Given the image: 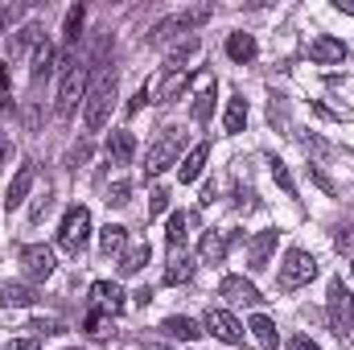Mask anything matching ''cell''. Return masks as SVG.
Segmentation results:
<instances>
[{
  "mask_svg": "<svg viewBox=\"0 0 354 350\" xmlns=\"http://www.w3.org/2000/svg\"><path fill=\"white\" fill-rule=\"evenodd\" d=\"M111 99H115V71H103L87 91V107H83V128L87 132H103L107 116H111Z\"/></svg>",
  "mask_w": 354,
  "mask_h": 350,
  "instance_id": "6da1fadb",
  "label": "cell"
},
{
  "mask_svg": "<svg viewBox=\"0 0 354 350\" xmlns=\"http://www.w3.org/2000/svg\"><path fill=\"white\" fill-rule=\"evenodd\" d=\"M185 149V132L181 128H161V136L153 140V149L145 153V177H161L169 165H177Z\"/></svg>",
  "mask_w": 354,
  "mask_h": 350,
  "instance_id": "7a4b0ae2",
  "label": "cell"
},
{
  "mask_svg": "<svg viewBox=\"0 0 354 350\" xmlns=\"http://www.w3.org/2000/svg\"><path fill=\"white\" fill-rule=\"evenodd\" d=\"M326 313H330V326L338 338H351L354 330V293L342 284V280H330L326 288Z\"/></svg>",
  "mask_w": 354,
  "mask_h": 350,
  "instance_id": "3957f363",
  "label": "cell"
},
{
  "mask_svg": "<svg viewBox=\"0 0 354 350\" xmlns=\"http://www.w3.org/2000/svg\"><path fill=\"white\" fill-rule=\"evenodd\" d=\"M313 276H317V260H313L305 248H288V252H284V264H280L276 284H280V293H292V288L309 284Z\"/></svg>",
  "mask_w": 354,
  "mask_h": 350,
  "instance_id": "277c9868",
  "label": "cell"
},
{
  "mask_svg": "<svg viewBox=\"0 0 354 350\" xmlns=\"http://www.w3.org/2000/svg\"><path fill=\"white\" fill-rule=\"evenodd\" d=\"M87 239H91V210H87V206H71V210H66V219H62L58 243H62V252L79 256V252L87 248Z\"/></svg>",
  "mask_w": 354,
  "mask_h": 350,
  "instance_id": "5b68a950",
  "label": "cell"
},
{
  "mask_svg": "<svg viewBox=\"0 0 354 350\" xmlns=\"http://www.w3.org/2000/svg\"><path fill=\"white\" fill-rule=\"evenodd\" d=\"M202 326H206L218 342H227V347H243V338H248V330L239 326V317H235V313H227V309H206Z\"/></svg>",
  "mask_w": 354,
  "mask_h": 350,
  "instance_id": "8992f818",
  "label": "cell"
},
{
  "mask_svg": "<svg viewBox=\"0 0 354 350\" xmlns=\"http://www.w3.org/2000/svg\"><path fill=\"white\" fill-rule=\"evenodd\" d=\"M87 66L83 62H75L66 75H62V91H58V111L62 116H71L75 107H79V99H87Z\"/></svg>",
  "mask_w": 354,
  "mask_h": 350,
  "instance_id": "52a82bcc",
  "label": "cell"
},
{
  "mask_svg": "<svg viewBox=\"0 0 354 350\" xmlns=\"http://www.w3.org/2000/svg\"><path fill=\"white\" fill-rule=\"evenodd\" d=\"M210 4H194V8H185V12H174V17H165L157 29H153V42H161V37H169V33H181V29H198V25H206L210 21Z\"/></svg>",
  "mask_w": 354,
  "mask_h": 350,
  "instance_id": "ba28073f",
  "label": "cell"
},
{
  "mask_svg": "<svg viewBox=\"0 0 354 350\" xmlns=\"http://www.w3.org/2000/svg\"><path fill=\"white\" fill-rule=\"evenodd\" d=\"M346 42H338V37H330V33H317L313 42H309V58L317 62V66H342L346 62Z\"/></svg>",
  "mask_w": 354,
  "mask_h": 350,
  "instance_id": "9c48e42d",
  "label": "cell"
},
{
  "mask_svg": "<svg viewBox=\"0 0 354 350\" xmlns=\"http://www.w3.org/2000/svg\"><path fill=\"white\" fill-rule=\"evenodd\" d=\"M21 264H25V276L29 280H46V276H54V252L46 248V243H29V248H21Z\"/></svg>",
  "mask_w": 354,
  "mask_h": 350,
  "instance_id": "30bf717a",
  "label": "cell"
},
{
  "mask_svg": "<svg viewBox=\"0 0 354 350\" xmlns=\"http://www.w3.org/2000/svg\"><path fill=\"white\" fill-rule=\"evenodd\" d=\"M91 305H95L99 313L120 317V313H124V288L111 284V280H95V284H91Z\"/></svg>",
  "mask_w": 354,
  "mask_h": 350,
  "instance_id": "8fae6325",
  "label": "cell"
},
{
  "mask_svg": "<svg viewBox=\"0 0 354 350\" xmlns=\"http://www.w3.org/2000/svg\"><path fill=\"white\" fill-rule=\"evenodd\" d=\"M33 181H37V165L33 161H25L17 174H12V181H8V190H4V206L8 210H17L25 198H29V190H33Z\"/></svg>",
  "mask_w": 354,
  "mask_h": 350,
  "instance_id": "7c38bea8",
  "label": "cell"
},
{
  "mask_svg": "<svg viewBox=\"0 0 354 350\" xmlns=\"http://www.w3.org/2000/svg\"><path fill=\"white\" fill-rule=\"evenodd\" d=\"M103 153H107L111 165H132V157H136V136H132L128 128H115V132L107 136Z\"/></svg>",
  "mask_w": 354,
  "mask_h": 350,
  "instance_id": "4fadbf2b",
  "label": "cell"
},
{
  "mask_svg": "<svg viewBox=\"0 0 354 350\" xmlns=\"http://www.w3.org/2000/svg\"><path fill=\"white\" fill-rule=\"evenodd\" d=\"M218 293H223L227 301H235V305H260V301H264V297H260V288H256L248 276H223Z\"/></svg>",
  "mask_w": 354,
  "mask_h": 350,
  "instance_id": "5bb4252c",
  "label": "cell"
},
{
  "mask_svg": "<svg viewBox=\"0 0 354 350\" xmlns=\"http://www.w3.org/2000/svg\"><path fill=\"white\" fill-rule=\"evenodd\" d=\"M276 243H280V231L272 227V231H260L252 243H248V268L252 272H264L268 260H272V252H276Z\"/></svg>",
  "mask_w": 354,
  "mask_h": 350,
  "instance_id": "9a60e30c",
  "label": "cell"
},
{
  "mask_svg": "<svg viewBox=\"0 0 354 350\" xmlns=\"http://www.w3.org/2000/svg\"><path fill=\"white\" fill-rule=\"evenodd\" d=\"M256 54H260V46H256V37H252V33L235 29V33L227 37V58H231V62L248 66V62H256Z\"/></svg>",
  "mask_w": 354,
  "mask_h": 350,
  "instance_id": "2e32d148",
  "label": "cell"
},
{
  "mask_svg": "<svg viewBox=\"0 0 354 350\" xmlns=\"http://www.w3.org/2000/svg\"><path fill=\"white\" fill-rule=\"evenodd\" d=\"M231 239H235V235H227V231H206V235H202V243H198V256H202V260H210V264H223V260H227Z\"/></svg>",
  "mask_w": 354,
  "mask_h": 350,
  "instance_id": "e0dca14e",
  "label": "cell"
},
{
  "mask_svg": "<svg viewBox=\"0 0 354 350\" xmlns=\"http://www.w3.org/2000/svg\"><path fill=\"white\" fill-rule=\"evenodd\" d=\"M206 161H210V145H194V149L181 157L177 181H198V177H202V169H206Z\"/></svg>",
  "mask_w": 354,
  "mask_h": 350,
  "instance_id": "ac0fdd59",
  "label": "cell"
},
{
  "mask_svg": "<svg viewBox=\"0 0 354 350\" xmlns=\"http://www.w3.org/2000/svg\"><path fill=\"white\" fill-rule=\"evenodd\" d=\"M124 248H128V227L107 223V227L99 231V252H103V256H124Z\"/></svg>",
  "mask_w": 354,
  "mask_h": 350,
  "instance_id": "d6986e66",
  "label": "cell"
},
{
  "mask_svg": "<svg viewBox=\"0 0 354 350\" xmlns=\"http://www.w3.org/2000/svg\"><path fill=\"white\" fill-rule=\"evenodd\" d=\"M161 334H165V338H177V342H198V338H202V330H198L189 317H177V313L161 322Z\"/></svg>",
  "mask_w": 354,
  "mask_h": 350,
  "instance_id": "ffe728a7",
  "label": "cell"
},
{
  "mask_svg": "<svg viewBox=\"0 0 354 350\" xmlns=\"http://www.w3.org/2000/svg\"><path fill=\"white\" fill-rule=\"evenodd\" d=\"M153 256V248L149 243H132V248H124V256H120V276H136L145 264Z\"/></svg>",
  "mask_w": 354,
  "mask_h": 350,
  "instance_id": "44dd1931",
  "label": "cell"
},
{
  "mask_svg": "<svg viewBox=\"0 0 354 350\" xmlns=\"http://www.w3.org/2000/svg\"><path fill=\"white\" fill-rule=\"evenodd\" d=\"M248 330H252V338H256L260 347H268V350H276V347H280V334H276V322H272V317H264V313H256V317L248 322Z\"/></svg>",
  "mask_w": 354,
  "mask_h": 350,
  "instance_id": "7402d4cb",
  "label": "cell"
},
{
  "mask_svg": "<svg viewBox=\"0 0 354 350\" xmlns=\"http://www.w3.org/2000/svg\"><path fill=\"white\" fill-rule=\"evenodd\" d=\"M223 128H227L231 136L248 128V99H243V95H231V103H227V120H223Z\"/></svg>",
  "mask_w": 354,
  "mask_h": 350,
  "instance_id": "603a6c76",
  "label": "cell"
},
{
  "mask_svg": "<svg viewBox=\"0 0 354 350\" xmlns=\"http://www.w3.org/2000/svg\"><path fill=\"white\" fill-rule=\"evenodd\" d=\"M37 301V293L29 284H0V305H17V309H29Z\"/></svg>",
  "mask_w": 354,
  "mask_h": 350,
  "instance_id": "cb8c5ba5",
  "label": "cell"
},
{
  "mask_svg": "<svg viewBox=\"0 0 354 350\" xmlns=\"http://www.w3.org/2000/svg\"><path fill=\"white\" fill-rule=\"evenodd\" d=\"M189 276H194V260H189L185 252H174V260L165 268V284H185Z\"/></svg>",
  "mask_w": 354,
  "mask_h": 350,
  "instance_id": "d4e9b609",
  "label": "cell"
},
{
  "mask_svg": "<svg viewBox=\"0 0 354 350\" xmlns=\"http://www.w3.org/2000/svg\"><path fill=\"white\" fill-rule=\"evenodd\" d=\"M185 223H189V219H185L181 210L169 214V227H165V243H169V252H181V248H185Z\"/></svg>",
  "mask_w": 354,
  "mask_h": 350,
  "instance_id": "484cf974",
  "label": "cell"
},
{
  "mask_svg": "<svg viewBox=\"0 0 354 350\" xmlns=\"http://www.w3.org/2000/svg\"><path fill=\"white\" fill-rule=\"evenodd\" d=\"M185 83H189V79H185V71H169V75H165V83H161V91H157V103H174L177 95L185 91Z\"/></svg>",
  "mask_w": 354,
  "mask_h": 350,
  "instance_id": "4316f807",
  "label": "cell"
},
{
  "mask_svg": "<svg viewBox=\"0 0 354 350\" xmlns=\"http://www.w3.org/2000/svg\"><path fill=\"white\" fill-rule=\"evenodd\" d=\"M83 17H87V12H83V4H75V8L66 12V25H62V42H66V50L79 42V33H83Z\"/></svg>",
  "mask_w": 354,
  "mask_h": 350,
  "instance_id": "83f0119b",
  "label": "cell"
},
{
  "mask_svg": "<svg viewBox=\"0 0 354 350\" xmlns=\"http://www.w3.org/2000/svg\"><path fill=\"white\" fill-rule=\"evenodd\" d=\"M210 116H214V83H210V87H202V91H198V99H194V120H198V124H206Z\"/></svg>",
  "mask_w": 354,
  "mask_h": 350,
  "instance_id": "f1b7e54d",
  "label": "cell"
},
{
  "mask_svg": "<svg viewBox=\"0 0 354 350\" xmlns=\"http://www.w3.org/2000/svg\"><path fill=\"white\" fill-rule=\"evenodd\" d=\"M50 62H54V50H50V42H41V46H37V54H33V79H46Z\"/></svg>",
  "mask_w": 354,
  "mask_h": 350,
  "instance_id": "f546056e",
  "label": "cell"
},
{
  "mask_svg": "<svg viewBox=\"0 0 354 350\" xmlns=\"http://www.w3.org/2000/svg\"><path fill=\"white\" fill-rule=\"evenodd\" d=\"M272 181H276V185H280V190H284L288 198L297 194V185H292V174L284 169V161H272Z\"/></svg>",
  "mask_w": 354,
  "mask_h": 350,
  "instance_id": "4dcf8cb0",
  "label": "cell"
},
{
  "mask_svg": "<svg viewBox=\"0 0 354 350\" xmlns=\"http://www.w3.org/2000/svg\"><path fill=\"white\" fill-rule=\"evenodd\" d=\"M128 202H132V185L128 181H115L107 190V206H128Z\"/></svg>",
  "mask_w": 354,
  "mask_h": 350,
  "instance_id": "1f68e13d",
  "label": "cell"
},
{
  "mask_svg": "<svg viewBox=\"0 0 354 350\" xmlns=\"http://www.w3.org/2000/svg\"><path fill=\"white\" fill-rule=\"evenodd\" d=\"M301 145H305V153H313V157H330L334 149H330V140H322V136H301Z\"/></svg>",
  "mask_w": 354,
  "mask_h": 350,
  "instance_id": "d6a6232c",
  "label": "cell"
},
{
  "mask_svg": "<svg viewBox=\"0 0 354 350\" xmlns=\"http://www.w3.org/2000/svg\"><path fill=\"white\" fill-rule=\"evenodd\" d=\"M169 198H174V194H169L165 185H157L153 198H149V214H165V210H169Z\"/></svg>",
  "mask_w": 354,
  "mask_h": 350,
  "instance_id": "836d02e7",
  "label": "cell"
},
{
  "mask_svg": "<svg viewBox=\"0 0 354 350\" xmlns=\"http://www.w3.org/2000/svg\"><path fill=\"white\" fill-rule=\"evenodd\" d=\"M29 330H33V334H62V322H58V317H37Z\"/></svg>",
  "mask_w": 354,
  "mask_h": 350,
  "instance_id": "e575fe53",
  "label": "cell"
},
{
  "mask_svg": "<svg viewBox=\"0 0 354 350\" xmlns=\"http://www.w3.org/2000/svg\"><path fill=\"white\" fill-rule=\"evenodd\" d=\"M149 99H153V91H149V87H140L136 95H132V99H128V116H136V111H140V107H145Z\"/></svg>",
  "mask_w": 354,
  "mask_h": 350,
  "instance_id": "d590c367",
  "label": "cell"
},
{
  "mask_svg": "<svg viewBox=\"0 0 354 350\" xmlns=\"http://www.w3.org/2000/svg\"><path fill=\"white\" fill-rule=\"evenodd\" d=\"M354 243V223H346V227H338V235H334V248L342 252V248H351Z\"/></svg>",
  "mask_w": 354,
  "mask_h": 350,
  "instance_id": "8d00e7d4",
  "label": "cell"
},
{
  "mask_svg": "<svg viewBox=\"0 0 354 350\" xmlns=\"http://www.w3.org/2000/svg\"><path fill=\"white\" fill-rule=\"evenodd\" d=\"M50 202H54V194H50V190H46V194H41V198H37V202H33V210H29V219H33V223H37V219H41V214H46V210H50Z\"/></svg>",
  "mask_w": 354,
  "mask_h": 350,
  "instance_id": "74e56055",
  "label": "cell"
},
{
  "mask_svg": "<svg viewBox=\"0 0 354 350\" xmlns=\"http://www.w3.org/2000/svg\"><path fill=\"white\" fill-rule=\"evenodd\" d=\"M288 350H322V347H317V342H313L309 334H297V338L288 342Z\"/></svg>",
  "mask_w": 354,
  "mask_h": 350,
  "instance_id": "f35d334b",
  "label": "cell"
},
{
  "mask_svg": "<svg viewBox=\"0 0 354 350\" xmlns=\"http://www.w3.org/2000/svg\"><path fill=\"white\" fill-rule=\"evenodd\" d=\"M83 326H87V334H99V326H103V313H99V309H91Z\"/></svg>",
  "mask_w": 354,
  "mask_h": 350,
  "instance_id": "ab89813d",
  "label": "cell"
},
{
  "mask_svg": "<svg viewBox=\"0 0 354 350\" xmlns=\"http://www.w3.org/2000/svg\"><path fill=\"white\" fill-rule=\"evenodd\" d=\"M313 181H317V185H322L326 194H334V181H330V177L322 174V169H313Z\"/></svg>",
  "mask_w": 354,
  "mask_h": 350,
  "instance_id": "60d3db41",
  "label": "cell"
},
{
  "mask_svg": "<svg viewBox=\"0 0 354 350\" xmlns=\"http://www.w3.org/2000/svg\"><path fill=\"white\" fill-rule=\"evenodd\" d=\"M12 350H41L37 338H21V342H12Z\"/></svg>",
  "mask_w": 354,
  "mask_h": 350,
  "instance_id": "b9f144b4",
  "label": "cell"
},
{
  "mask_svg": "<svg viewBox=\"0 0 354 350\" xmlns=\"http://www.w3.org/2000/svg\"><path fill=\"white\" fill-rule=\"evenodd\" d=\"M145 350H177V347H169V342H157V338H149V342H140Z\"/></svg>",
  "mask_w": 354,
  "mask_h": 350,
  "instance_id": "7bdbcfd3",
  "label": "cell"
},
{
  "mask_svg": "<svg viewBox=\"0 0 354 350\" xmlns=\"http://www.w3.org/2000/svg\"><path fill=\"white\" fill-rule=\"evenodd\" d=\"M132 301H136V305H149V301H153V293H149V288H140V293H132Z\"/></svg>",
  "mask_w": 354,
  "mask_h": 350,
  "instance_id": "ee69618b",
  "label": "cell"
},
{
  "mask_svg": "<svg viewBox=\"0 0 354 350\" xmlns=\"http://www.w3.org/2000/svg\"><path fill=\"white\" fill-rule=\"evenodd\" d=\"M4 21H12V8H0V29H4Z\"/></svg>",
  "mask_w": 354,
  "mask_h": 350,
  "instance_id": "f6af8a7d",
  "label": "cell"
},
{
  "mask_svg": "<svg viewBox=\"0 0 354 350\" xmlns=\"http://www.w3.org/2000/svg\"><path fill=\"white\" fill-rule=\"evenodd\" d=\"M4 157H8V145H4V132H0V165H4Z\"/></svg>",
  "mask_w": 354,
  "mask_h": 350,
  "instance_id": "bcb514c9",
  "label": "cell"
},
{
  "mask_svg": "<svg viewBox=\"0 0 354 350\" xmlns=\"http://www.w3.org/2000/svg\"><path fill=\"white\" fill-rule=\"evenodd\" d=\"M351 276H354V260H351Z\"/></svg>",
  "mask_w": 354,
  "mask_h": 350,
  "instance_id": "7dc6e473",
  "label": "cell"
},
{
  "mask_svg": "<svg viewBox=\"0 0 354 350\" xmlns=\"http://www.w3.org/2000/svg\"><path fill=\"white\" fill-rule=\"evenodd\" d=\"M71 350H79V347H71Z\"/></svg>",
  "mask_w": 354,
  "mask_h": 350,
  "instance_id": "c3c4849f",
  "label": "cell"
}]
</instances>
